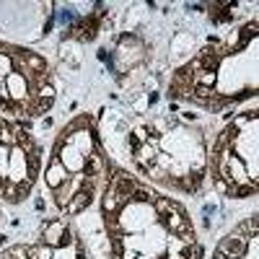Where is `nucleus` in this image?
Wrapping results in <instances>:
<instances>
[{
  "mask_svg": "<svg viewBox=\"0 0 259 259\" xmlns=\"http://www.w3.org/2000/svg\"><path fill=\"white\" fill-rule=\"evenodd\" d=\"M45 145L29 122L0 114V202L16 207L31 200L41 182Z\"/></svg>",
  "mask_w": 259,
  "mask_h": 259,
  "instance_id": "0eeeda50",
  "label": "nucleus"
},
{
  "mask_svg": "<svg viewBox=\"0 0 259 259\" xmlns=\"http://www.w3.org/2000/svg\"><path fill=\"white\" fill-rule=\"evenodd\" d=\"M207 259H259V210L228 228Z\"/></svg>",
  "mask_w": 259,
  "mask_h": 259,
  "instance_id": "1a4fd4ad",
  "label": "nucleus"
},
{
  "mask_svg": "<svg viewBox=\"0 0 259 259\" xmlns=\"http://www.w3.org/2000/svg\"><path fill=\"white\" fill-rule=\"evenodd\" d=\"M57 104V78L47 55L29 45L0 39V114L36 122Z\"/></svg>",
  "mask_w": 259,
  "mask_h": 259,
  "instance_id": "423d86ee",
  "label": "nucleus"
},
{
  "mask_svg": "<svg viewBox=\"0 0 259 259\" xmlns=\"http://www.w3.org/2000/svg\"><path fill=\"white\" fill-rule=\"evenodd\" d=\"M119 145L127 168L168 194L194 197L207 184L210 143L205 127L184 112H143L130 117Z\"/></svg>",
  "mask_w": 259,
  "mask_h": 259,
  "instance_id": "f03ea898",
  "label": "nucleus"
},
{
  "mask_svg": "<svg viewBox=\"0 0 259 259\" xmlns=\"http://www.w3.org/2000/svg\"><path fill=\"white\" fill-rule=\"evenodd\" d=\"M96 215L106 259H207L187 205L114 158Z\"/></svg>",
  "mask_w": 259,
  "mask_h": 259,
  "instance_id": "f257e3e1",
  "label": "nucleus"
},
{
  "mask_svg": "<svg viewBox=\"0 0 259 259\" xmlns=\"http://www.w3.org/2000/svg\"><path fill=\"white\" fill-rule=\"evenodd\" d=\"M0 259H89V246L73 218L52 215L39 223L31 239L0 249Z\"/></svg>",
  "mask_w": 259,
  "mask_h": 259,
  "instance_id": "6e6552de",
  "label": "nucleus"
},
{
  "mask_svg": "<svg viewBox=\"0 0 259 259\" xmlns=\"http://www.w3.org/2000/svg\"><path fill=\"white\" fill-rule=\"evenodd\" d=\"M207 182L223 200H259V106L236 112L212 138Z\"/></svg>",
  "mask_w": 259,
  "mask_h": 259,
  "instance_id": "39448f33",
  "label": "nucleus"
},
{
  "mask_svg": "<svg viewBox=\"0 0 259 259\" xmlns=\"http://www.w3.org/2000/svg\"><path fill=\"white\" fill-rule=\"evenodd\" d=\"M112 156L106 150L99 122L91 112H78L65 122L45 156L41 187L57 215L89 212L109 174Z\"/></svg>",
  "mask_w": 259,
  "mask_h": 259,
  "instance_id": "20e7f679",
  "label": "nucleus"
},
{
  "mask_svg": "<svg viewBox=\"0 0 259 259\" xmlns=\"http://www.w3.org/2000/svg\"><path fill=\"white\" fill-rule=\"evenodd\" d=\"M166 99L207 114L259 99V16L177 65L166 80Z\"/></svg>",
  "mask_w": 259,
  "mask_h": 259,
  "instance_id": "7ed1b4c3",
  "label": "nucleus"
}]
</instances>
